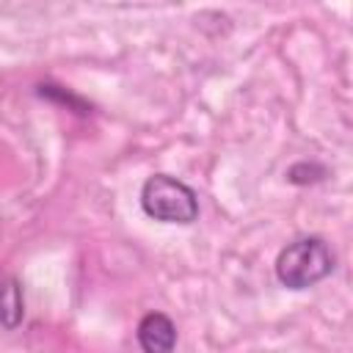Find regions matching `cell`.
Wrapping results in <instances>:
<instances>
[{
    "instance_id": "6da1fadb",
    "label": "cell",
    "mask_w": 353,
    "mask_h": 353,
    "mask_svg": "<svg viewBox=\"0 0 353 353\" xmlns=\"http://www.w3.org/2000/svg\"><path fill=\"white\" fill-rule=\"evenodd\" d=\"M334 254L323 237H301L276 256V279L287 290H306L331 276Z\"/></svg>"
},
{
    "instance_id": "7a4b0ae2",
    "label": "cell",
    "mask_w": 353,
    "mask_h": 353,
    "mask_svg": "<svg viewBox=\"0 0 353 353\" xmlns=\"http://www.w3.org/2000/svg\"><path fill=\"white\" fill-rule=\"evenodd\" d=\"M141 207L149 218L163 223H193L199 218V199L190 185L168 174H152L141 188Z\"/></svg>"
},
{
    "instance_id": "3957f363",
    "label": "cell",
    "mask_w": 353,
    "mask_h": 353,
    "mask_svg": "<svg viewBox=\"0 0 353 353\" xmlns=\"http://www.w3.org/2000/svg\"><path fill=\"white\" fill-rule=\"evenodd\" d=\"M138 345L143 353H171L176 345V325L163 312H149L138 323Z\"/></svg>"
},
{
    "instance_id": "277c9868",
    "label": "cell",
    "mask_w": 353,
    "mask_h": 353,
    "mask_svg": "<svg viewBox=\"0 0 353 353\" xmlns=\"http://www.w3.org/2000/svg\"><path fill=\"white\" fill-rule=\"evenodd\" d=\"M25 317V295L22 284L14 276L0 279V325L14 331Z\"/></svg>"
},
{
    "instance_id": "5b68a950",
    "label": "cell",
    "mask_w": 353,
    "mask_h": 353,
    "mask_svg": "<svg viewBox=\"0 0 353 353\" xmlns=\"http://www.w3.org/2000/svg\"><path fill=\"white\" fill-rule=\"evenodd\" d=\"M39 97H41V99H50V102H58V105H63V108H69V110H74V113H91V105H88L85 99H80L77 94H72L69 88H63V85L41 83V85H39Z\"/></svg>"
},
{
    "instance_id": "8992f818",
    "label": "cell",
    "mask_w": 353,
    "mask_h": 353,
    "mask_svg": "<svg viewBox=\"0 0 353 353\" xmlns=\"http://www.w3.org/2000/svg\"><path fill=\"white\" fill-rule=\"evenodd\" d=\"M323 165L317 163H295L290 171H287V179L295 182V185H309V182H317L323 176Z\"/></svg>"
}]
</instances>
